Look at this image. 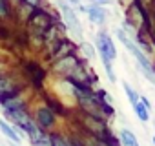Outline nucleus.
Instances as JSON below:
<instances>
[{
	"instance_id": "obj_1",
	"label": "nucleus",
	"mask_w": 155,
	"mask_h": 146,
	"mask_svg": "<svg viewBox=\"0 0 155 146\" xmlns=\"http://www.w3.org/2000/svg\"><path fill=\"white\" fill-rule=\"evenodd\" d=\"M95 49L101 57V62L104 66V71L110 79V82H117L115 71H113V62L117 60V48L113 44V38L106 31H99L95 37Z\"/></svg>"
},
{
	"instance_id": "obj_2",
	"label": "nucleus",
	"mask_w": 155,
	"mask_h": 146,
	"mask_svg": "<svg viewBox=\"0 0 155 146\" xmlns=\"http://www.w3.org/2000/svg\"><path fill=\"white\" fill-rule=\"evenodd\" d=\"M26 22H28V29H29L31 35H35V37H38V38H44V35L48 33V29H49L51 26H55L58 20H57V17H53L49 11L42 9V8H35Z\"/></svg>"
},
{
	"instance_id": "obj_3",
	"label": "nucleus",
	"mask_w": 155,
	"mask_h": 146,
	"mask_svg": "<svg viewBox=\"0 0 155 146\" xmlns=\"http://www.w3.org/2000/svg\"><path fill=\"white\" fill-rule=\"evenodd\" d=\"M57 6H58V9H60V13H62V24H64V28L73 35L75 40L82 42V38H84V29H82L81 18H79V15H77L75 8H73L71 4H68L66 0H58Z\"/></svg>"
},
{
	"instance_id": "obj_4",
	"label": "nucleus",
	"mask_w": 155,
	"mask_h": 146,
	"mask_svg": "<svg viewBox=\"0 0 155 146\" xmlns=\"http://www.w3.org/2000/svg\"><path fill=\"white\" fill-rule=\"evenodd\" d=\"M81 64H82V60L77 57V53H71V55H68V57H64V58L53 62V73H57V75H62V77L68 79V77L73 75V71L79 68Z\"/></svg>"
},
{
	"instance_id": "obj_5",
	"label": "nucleus",
	"mask_w": 155,
	"mask_h": 146,
	"mask_svg": "<svg viewBox=\"0 0 155 146\" xmlns=\"http://www.w3.org/2000/svg\"><path fill=\"white\" fill-rule=\"evenodd\" d=\"M35 124L42 130V131H48L55 126L57 122V113L49 108V106H40L37 111H35V117H33Z\"/></svg>"
},
{
	"instance_id": "obj_6",
	"label": "nucleus",
	"mask_w": 155,
	"mask_h": 146,
	"mask_svg": "<svg viewBox=\"0 0 155 146\" xmlns=\"http://www.w3.org/2000/svg\"><path fill=\"white\" fill-rule=\"evenodd\" d=\"M20 93V88L17 86V82L8 77V75H0V104L6 102L8 99L15 97Z\"/></svg>"
},
{
	"instance_id": "obj_7",
	"label": "nucleus",
	"mask_w": 155,
	"mask_h": 146,
	"mask_svg": "<svg viewBox=\"0 0 155 146\" xmlns=\"http://www.w3.org/2000/svg\"><path fill=\"white\" fill-rule=\"evenodd\" d=\"M81 11H84L88 15V20L95 26H104L106 24V18H108V11L101 6H79Z\"/></svg>"
},
{
	"instance_id": "obj_8",
	"label": "nucleus",
	"mask_w": 155,
	"mask_h": 146,
	"mask_svg": "<svg viewBox=\"0 0 155 146\" xmlns=\"http://www.w3.org/2000/svg\"><path fill=\"white\" fill-rule=\"evenodd\" d=\"M75 49H77V46H75L69 38H64L58 46H55V48L49 51V60H51V64L57 62V60H60V58H64V57H68V55H71V53H75Z\"/></svg>"
},
{
	"instance_id": "obj_9",
	"label": "nucleus",
	"mask_w": 155,
	"mask_h": 146,
	"mask_svg": "<svg viewBox=\"0 0 155 146\" xmlns=\"http://www.w3.org/2000/svg\"><path fill=\"white\" fill-rule=\"evenodd\" d=\"M28 139H29L31 146H53L51 144V135L48 131H42L40 128H37L35 131H31L28 135Z\"/></svg>"
},
{
	"instance_id": "obj_10",
	"label": "nucleus",
	"mask_w": 155,
	"mask_h": 146,
	"mask_svg": "<svg viewBox=\"0 0 155 146\" xmlns=\"http://www.w3.org/2000/svg\"><path fill=\"white\" fill-rule=\"evenodd\" d=\"M0 131H2L11 142H15V144H20L22 142V137H20V131L13 126V124H9L6 119H0Z\"/></svg>"
},
{
	"instance_id": "obj_11",
	"label": "nucleus",
	"mask_w": 155,
	"mask_h": 146,
	"mask_svg": "<svg viewBox=\"0 0 155 146\" xmlns=\"http://www.w3.org/2000/svg\"><path fill=\"white\" fill-rule=\"evenodd\" d=\"M119 141H120L122 146H140L137 137H135V133L131 130H128V128H122L119 131Z\"/></svg>"
},
{
	"instance_id": "obj_12",
	"label": "nucleus",
	"mask_w": 155,
	"mask_h": 146,
	"mask_svg": "<svg viewBox=\"0 0 155 146\" xmlns=\"http://www.w3.org/2000/svg\"><path fill=\"white\" fill-rule=\"evenodd\" d=\"M122 90H124V93H126V97H128V101H130V104H131V108L135 106V104H139V101H140V95L128 84V82H122Z\"/></svg>"
},
{
	"instance_id": "obj_13",
	"label": "nucleus",
	"mask_w": 155,
	"mask_h": 146,
	"mask_svg": "<svg viewBox=\"0 0 155 146\" xmlns=\"http://www.w3.org/2000/svg\"><path fill=\"white\" fill-rule=\"evenodd\" d=\"M51 144L53 146H75V141H71L60 133H51Z\"/></svg>"
},
{
	"instance_id": "obj_14",
	"label": "nucleus",
	"mask_w": 155,
	"mask_h": 146,
	"mask_svg": "<svg viewBox=\"0 0 155 146\" xmlns=\"http://www.w3.org/2000/svg\"><path fill=\"white\" fill-rule=\"evenodd\" d=\"M133 111H135V115L139 117L140 122H148V121H150V110H148L146 106H142L140 102L133 106Z\"/></svg>"
},
{
	"instance_id": "obj_15",
	"label": "nucleus",
	"mask_w": 155,
	"mask_h": 146,
	"mask_svg": "<svg viewBox=\"0 0 155 146\" xmlns=\"http://www.w3.org/2000/svg\"><path fill=\"white\" fill-rule=\"evenodd\" d=\"M79 48H81V51L84 53V57H86L88 60H93V58H95L97 49H95V46H93V44H90V42H84V40H82Z\"/></svg>"
},
{
	"instance_id": "obj_16",
	"label": "nucleus",
	"mask_w": 155,
	"mask_h": 146,
	"mask_svg": "<svg viewBox=\"0 0 155 146\" xmlns=\"http://www.w3.org/2000/svg\"><path fill=\"white\" fill-rule=\"evenodd\" d=\"M9 15H11L9 0H0V20H6Z\"/></svg>"
},
{
	"instance_id": "obj_17",
	"label": "nucleus",
	"mask_w": 155,
	"mask_h": 146,
	"mask_svg": "<svg viewBox=\"0 0 155 146\" xmlns=\"http://www.w3.org/2000/svg\"><path fill=\"white\" fill-rule=\"evenodd\" d=\"M91 6H101V8H106L110 4H113V0H90Z\"/></svg>"
},
{
	"instance_id": "obj_18",
	"label": "nucleus",
	"mask_w": 155,
	"mask_h": 146,
	"mask_svg": "<svg viewBox=\"0 0 155 146\" xmlns=\"http://www.w3.org/2000/svg\"><path fill=\"white\" fill-rule=\"evenodd\" d=\"M20 2H24V4H28L29 8H40V4H42V0H20Z\"/></svg>"
},
{
	"instance_id": "obj_19",
	"label": "nucleus",
	"mask_w": 155,
	"mask_h": 146,
	"mask_svg": "<svg viewBox=\"0 0 155 146\" xmlns=\"http://www.w3.org/2000/svg\"><path fill=\"white\" fill-rule=\"evenodd\" d=\"M139 102H140L142 106H146V108H148V110L151 111V102H150V101H148L146 97H142V95H140V101H139Z\"/></svg>"
},
{
	"instance_id": "obj_20",
	"label": "nucleus",
	"mask_w": 155,
	"mask_h": 146,
	"mask_svg": "<svg viewBox=\"0 0 155 146\" xmlns=\"http://www.w3.org/2000/svg\"><path fill=\"white\" fill-rule=\"evenodd\" d=\"M6 71H8V66L4 62H0V75H6Z\"/></svg>"
},
{
	"instance_id": "obj_21",
	"label": "nucleus",
	"mask_w": 155,
	"mask_h": 146,
	"mask_svg": "<svg viewBox=\"0 0 155 146\" xmlns=\"http://www.w3.org/2000/svg\"><path fill=\"white\" fill-rule=\"evenodd\" d=\"M68 4H71V6H81L82 4V0H66Z\"/></svg>"
},
{
	"instance_id": "obj_22",
	"label": "nucleus",
	"mask_w": 155,
	"mask_h": 146,
	"mask_svg": "<svg viewBox=\"0 0 155 146\" xmlns=\"http://www.w3.org/2000/svg\"><path fill=\"white\" fill-rule=\"evenodd\" d=\"M151 141H153V146H155V137H153V139H151Z\"/></svg>"
},
{
	"instance_id": "obj_23",
	"label": "nucleus",
	"mask_w": 155,
	"mask_h": 146,
	"mask_svg": "<svg viewBox=\"0 0 155 146\" xmlns=\"http://www.w3.org/2000/svg\"><path fill=\"white\" fill-rule=\"evenodd\" d=\"M13 2H15V0H13Z\"/></svg>"
}]
</instances>
